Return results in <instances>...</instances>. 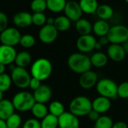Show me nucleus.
<instances>
[{
  "instance_id": "f257e3e1",
  "label": "nucleus",
  "mask_w": 128,
  "mask_h": 128,
  "mask_svg": "<svg viewBox=\"0 0 128 128\" xmlns=\"http://www.w3.org/2000/svg\"><path fill=\"white\" fill-rule=\"evenodd\" d=\"M67 64L72 72L80 75L90 70L92 66L90 57L82 52L70 54L67 60Z\"/></svg>"
},
{
  "instance_id": "f03ea898",
  "label": "nucleus",
  "mask_w": 128,
  "mask_h": 128,
  "mask_svg": "<svg viewBox=\"0 0 128 128\" xmlns=\"http://www.w3.org/2000/svg\"><path fill=\"white\" fill-rule=\"evenodd\" d=\"M52 70L53 66L49 60L46 58H39L32 63L30 72L32 77L36 78L42 82L50 76Z\"/></svg>"
},
{
  "instance_id": "7ed1b4c3",
  "label": "nucleus",
  "mask_w": 128,
  "mask_h": 128,
  "mask_svg": "<svg viewBox=\"0 0 128 128\" xmlns=\"http://www.w3.org/2000/svg\"><path fill=\"white\" fill-rule=\"evenodd\" d=\"M92 109V102L85 96L75 97L70 103V112L77 117L88 115Z\"/></svg>"
},
{
  "instance_id": "20e7f679",
  "label": "nucleus",
  "mask_w": 128,
  "mask_h": 128,
  "mask_svg": "<svg viewBox=\"0 0 128 128\" xmlns=\"http://www.w3.org/2000/svg\"><path fill=\"white\" fill-rule=\"evenodd\" d=\"M13 105L19 112H27L31 110L36 103L33 94L27 91H20L16 94L12 99Z\"/></svg>"
},
{
  "instance_id": "39448f33",
  "label": "nucleus",
  "mask_w": 128,
  "mask_h": 128,
  "mask_svg": "<svg viewBox=\"0 0 128 128\" xmlns=\"http://www.w3.org/2000/svg\"><path fill=\"white\" fill-rule=\"evenodd\" d=\"M118 85L110 78H102L98 81L96 85V89L100 96L112 100L118 97Z\"/></svg>"
},
{
  "instance_id": "423d86ee",
  "label": "nucleus",
  "mask_w": 128,
  "mask_h": 128,
  "mask_svg": "<svg viewBox=\"0 0 128 128\" xmlns=\"http://www.w3.org/2000/svg\"><path fill=\"white\" fill-rule=\"evenodd\" d=\"M110 44H122L128 40V27L124 25H114L110 27L107 34Z\"/></svg>"
},
{
  "instance_id": "0eeeda50",
  "label": "nucleus",
  "mask_w": 128,
  "mask_h": 128,
  "mask_svg": "<svg viewBox=\"0 0 128 128\" xmlns=\"http://www.w3.org/2000/svg\"><path fill=\"white\" fill-rule=\"evenodd\" d=\"M11 77L13 83L19 88L25 89L29 87L31 76L24 67L15 66L12 70Z\"/></svg>"
},
{
  "instance_id": "6e6552de",
  "label": "nucleus",
  "mask_w": 128,
  "mask_h": 128,
  "mask_svg": "<svg viewBox=\"0 0 128 128\" xmlns=\"http://www.w3.org/2000/svg\"><path fill=\"white\" fill-rule=\"evenodd\" d=\"M0 42L2 44L14 47L20 44L21 34L19 30L14 27L6 28L4 31L0 32Z\"/></svg>"
},
{
  "instance_id": "1a4fd4ad",
  "label": "nucleus",
  "mask_w": 128,
  "mask_h": 128,
  "mask_svg": "<svg viewBox=\"0 0 128 128\" xmlns=\"http://www.w3.org/2000/svg\"><path fill=\"white\" fill-rule=\"evenodd\" d=\"M96 42V38L91 34L80 36L76 41V48L79 52L87 54L95 49Z\"/></svg>"
},
{
  "instance_id": "9d476101",
  "label": "nucleus",
  "mask_w": 128,
  "mask_h": 128,
  "mask_svg": "<svg viewBox=\"0 0 128 128\" xmlns=\"http://www.w3.org/2000/svg\"><path fill=\"white\" fill-rule=\"evenodd\" d=\"M59 31L54 26V25L44 24L41 26L38 32V38L40 41L44 44H51L53 43L58 36Z\"/></svg>"
},
{
  "instance_id": "9b49d317",
  "label": "nucleus",
  "mask_w": 128,
  "mask_h": 128,
  "mask_svg": "<svg viewBox=\"0 0 128 128\" xmlns=\"http://www.w3.org/2000/svg\"><path fill=\"white\" fill-rule=\"evenodd\" d=\"M63 12L64 14L72 20V22H76L78 20L82 18L83 14L79 2L75 1V0L67 1L65 8L63 10Z\"/></svg>"
},
{
  "instance_id": "f8f14e48",
  "label": "nucleus",
  "mask_w": 128,
  "mask_h": 128,
  "mask_svg": "<svg viewBox=\"0 0 128 128\" xmlns=\"http://www.w3.org/2000/svg\"><path fill=\"white\" fill-rule=\"evenodd\" d=\"M60 128H79L78 117L70 112H64L58 117Z\"/></svg>"
},
{
  "instance_id": "ddd939ff",
  "label": "nucleus",
  "mask_w": 128,
  "mask_h": 128,
  "mask_svg": "<svg viewBox=\"0 0 128 128\" xmlns=\"http://www.w3.org/2000/svg\"><path fill=\"white\" fill-rule=\"evenodd\" d=\"M98 75L96 72L90 70L82 74L79 78V85L84 90H89L96 85L98 82Z\"/></svg>"
},
{
  "instance_id": "4468645a",
  "label": "nucleus",
  "mask_w": 128,
  "mask_h": 128,
  "mask_svg": "<svg viewBox=\"0 0 128 128\" xmlns=\"http://www.w3.org/2000/svg\"><path fill=\"white\" fill-rule=\"evenodd\" d=\"M18 53L13 46L1 44L0 45V62L4 65H10L14 62Z\"/></svg>"
},
{
  "instance_id": "2eb2a0df",
  "label": "nucleus",
  "mask_w": 128,
  "mask_h": 128,
  "mask_svg": "<svg viewBox=\"0 0 128 128\" xmlns=\"http://www.w3.org/2000/svg\"><path fill=\"white\" fill-rule=\"evenodd\" d=\"M126 52L120 44H110L107 48V55L108 58L114 62H121L126 56Z\"/></svg>"
},
{
  "instance_id": "dca6fc26",
  "label": "nucleus",
  "mask_w": 128,
  "mask_h": 128,
  "mask_svg": "<svg viewBox=\"0 0 128 128\" xmlns=\"http://www.w3.org/2000/svg\"><path fill=\"white\" fill-rule=\"evenodd\" d=\"M52 96V91L49 86L46 84H41V86L34 90L33 96L36 102L46 103L48 102Z\"/></svg>"
},
{
  "instance_id": "f3484780",
  "label": "nucleus",
  "mask_w": 128,
  "mask_h": 128,
  "mask_svg": "<svg viewBox=\"0 0 128 128\" xmlns=\"http://www.w3.org/2000/svg\"><path fill=\"white\" fill-rule=\"evenodd\" d=\"M111 105L110 99L102 96H100L92 101V108L98 112L100 114L107 112L110 109Z\"/></svg>"
},
{
  "instance_id": "a211bd4d",
  "label": "nucleus",
  "mask_w": 128,
  "mask_h": 128,
  "mask_svg": "<svg viewBox=\"0 0 128 128\" xmlns=\"http://www.w3.org/2000/svg\"><path fill=\"white\" fill-rule=\"evenodd\" d=\"M14 24L20 28H25L32 24V14L27 12H20L14 14L13 18Z\"/></svg>"
},
{
  "instance_id": "6ab92c4d",
  "label": "nucleus",
  "mask_w": 128,
  "mask_h": 128,
  "mask_svg": "<svg viewBox=\"0 0 128 128\" xmlns=\"http://www.w3.org/2000/svg\"><path fill=\"white\" fill-rule=\"evenodd\" d=\"M14 106L12 101L8 100H2L0 101V119L6 120L13 113H14Z\"/></svg>"
},
{
  "instance_id": "aec40b11",
  "label": "nucleus",
  "mask_w": 128,
  "mask_h": 128,
  "mask_svg": "<svg viewBox=\"0 0 128 128\" xmlns=\"http://www.w3.org/2000/svg\"><path fill=\"white\" fill-rule=\"evenodd\" d=\"M76 30L80 36L88 35L93 32V24L87 19L80 18L76 22Z\"/></svg>"
},
{
  "instance_id": "412c9836",
  "label": "nucleus",
  "mask_w": 128,
  "mask_h": 128,
  "mask_svg": "<svg viewBox=\"0 0 128 128\" xmlns=\"http://www.w3.org/2000/svg\"><path fill=\"white\" fill-rule=\"evenodd\" d=\"M108 56L107 54H105L101 51H96L94 53L90 56L92 66L96 68L104 67L108 62Z\"/></svg>"
},
{
  "instance_id": "4be33fe9",
  "label": "nucleus",
  "mask_w": 128,
  "mask_h": 128,
  "mask_svg": "<svg viewBox=\"0 0 128 128\" xmlns=\"http://www.w3.org/2000/svg\"><path fill=\"white\" fill-rule=\"evenodd\" d=\"M110 27L111 26H109L107 20L100 19L93 24V32L96 36L102 37L104 36H107Z\"/></svg>"
},
{
  "instance_id": "5701e85b",
  "label": "nucleus",
  "mask_w": 128,
  "mask_h": 128,
  "mask_svg": "<svg viewBox=\"0 0 128 128\" xmlns=\"http://www.w3.org/2000/svg\"><path fill=\"white\" fill-rule=\"evenodd\" d=\"M79 5L83 13L87 14H94L99 6L97 0H80Z\"/></svg>"
},
{
  "instance_id": "b1692460",
  "label": "nucleus",
  "mask_w": 128,
  "mask_h": 128,
  "mask_svg": "<svg viewBox=\"0 0 128 128\" xmlns=\"http://www.w3.org/2000/svg\"><path fill=\"white\" fill-rule=\"evenodd\" d=\"M71 24L72 20L64 14L56 17L55 18L54 25L59 32H66L70 29Z\"/></svg>"
},
{
  "instance_id": "393cba45",
  "label": "nucleus",
  "mask_w": 128,
  "mask_h": 128,
  "mask_svg": "<svg viewBox=\"0 0 128 128\" xmlns=\"http://www.w3.org/2000/svg\"><path fill=\"white\" fill-rule=\"evenodd\" d=\"M96 14L100 19L108 20L112 18L114 14V11L113 8L109 5L102 4V5H99Z\"/></svg>"
},
{
  "instance_id": "a878e982",
  "label": "nucleus",
  "mask_w": 128,
  "mask_h": 128,
  "mask_svg": "<svg viewBox=\"0 0 128 128\" xmlns=\"http://www.w3.org/2000/svg\"><path fill=\"white\" fill-rule=\"evenodd\" d=\"M32 61V56L27 51H20L16 56L14 62L17 66L26 67L28 66Z\"/></svg>"
},
{
  "instance_id": "bb28decb",
  "label": "nucleus",
  "mask_w": 128,
  "mask_h": 128,
  "mask_svg": "<svg viewBox=\"0 0 128 128\" xmlns=\"http://www.w3.org/2000/svg\"><path fill=\"white\" fill-rule=\"evenodd\" d=\"M47 8L54 13L63 12L66 5V0H47Z\"/></svg>"
},
{
  "instance_id": "cd10ccee",
  "label": "nucleus",
  "mask_w": 128,
  "mask_h": 128,
  "mask_svg": "<svg viewBox=\"0 0 128 128\" xmlns=\"http://www.w3.org/2000/svg\"><path fill=\"white\" fill-rule=\"evenodd\" d=\"M48 108L45 106V103L42 102H37L33 105L32 108H31L32 114L36 118L38 119H42L48 114Z\"/></svg>"
},
{
  "instance_id": "c85d7f7f",
  "label": "nucleus",
  "mask_w": 128,
  "mask_h": 128,
  "mask_svg": "<svg viewBox=\"0 0 128 128\" xmlns=\"http://www.w3.org/2000/svg\"><path fill=\"white\" fill-rule=\"evenodd\" d=\"M42 128H57L59 127L58 117L48 113L41 121Z\"/></svg>"
},
{
  "instance_id": "c756f323",
  "label": "nucleus",
  "mask_w": 128,
  "mask_h": 128,
  "mask_svg": "<svg viewBox=\"0 0 128 128\" xmlns=\"http://www.w3.org/2000/svg\"><path fill=\"white\" fill-rule=\"evenodd\" d=\"M114 122L112 119L107 115H100V117L94 122V128H112Z\"/></svg>"
},
{
  "instance_id": "7c9ffc66",
  "label": "nucleus",
  "mask_w": 128,
  "mask_h": 128,
  "mask_svg": "<svg viewBox=\"0 0 128 128\" xmlns=\"http://www.w3.org/2000/svg\"><path fill=\"white\" fill-rule=\"evenodd\" d=\"M48 110H49V113L56 117H59L65 112V108H64V106L61 102L55 100L50 103Z\"/></svg>"
},
{
  "instance_id": "2f4dec72",
  "label": "nucleus",
  "mask_w": 128,
  "mask_h": 128,
  "mask_svg": "<svg viewBox=\"0 0 128 128\" xmlns=\"http://www.w3.org/2000/svg\"><path fill=\"white\" fill-rule=\"evenodd\" d=\"M13 83L12 77L6 74L3 73L0 75V90L3 93L7 91L12 86V84Z\"/></svg>"
},
{
  "instance_id": "473e14b6",
  "label": "nucleus",
  "mask_w": 128,
  "mask_h": 128,
  "mask_svg": "<svg viewBox=\"0 0 128 128\" xmlns=\"http://www.w3.org/2000/svg\"><path fill=\"white\" fill-rule=\"evenodd\" d=\"M30 8L34 13L44 12L47 9V2L45 0H32Z\"/></svg>"
},
{
  "instance_id": "72a5a7b5",
  "label": "nucleus",
  "mask_w": 128,
  "mask_h": 128,
  "mask_svg": "<svg viewBox=\"0 0 128 128\" xmlns=\"http://www.w3.org/2000/svg\"><path fill=\"white\" fill-rule=\"evenodd\" d=\"M21 117L17 113H13L6 120L8 128H18L21 124Z\"/></svg>"
},
{
  "instance_id": "f704fd0d",
  "label": "nucleus",
  "mask_w": 128,
  "mask_h": 128,
  "mask_svg": "<svg viewBox=\"0 0 128 128\" xmlns=\"http://www.w3.org/2000/svg\"><path fill=\"white\" fill-rule=\"evenodd\" d=\"M36 43V39L32 35L30 34H25L21 36L20 44L25 48H32Z\"/></svg>"
},
{
  "instance_id": "c9c22d12",
  "label": "nucleus",
  "mask_w": 128,
  "mask_h": 128,
  "mask_svg": "<svg viewBox=\"0 0 128 128\" xmlns=\"http://www.w3.org/2000/svg\"><path fill=\"white\" fill-rule=\"evenodd\" d=\"M32 24L37 26H42L44 24H46L47 21V17L43 12L40 13H34L32 14Z\"/></svg>"
},
{
  "instance_id": "e433bc0d",
  "label": "nucleus",
  "mask_w": 128,
  "mask_h": 128,
  "mask_svg": "<svg viewBox=\"0 0 128 128\" xmlns=\"http://www.w3.org/2000/svg\"><path fill=\"white\" fill-rule=\"evenodd\" d=\"M118 96L121 99H128V82H124L118 86Z\"/></svg>"
},
{
  "instance_id": "4c0bfd02",
  "label": "nucleus",
  "mask_w": 128,
  "mask_h": 128,
  "mask_svg": "<svg viewBox=\"0 0 128 128\" xmlns=\"http://www.w3.org/2000/svg\"><path fill=\"white\" fill-rule=\"evenodd\" d=\"M23 128H42L41 122L36 118H30L24 124Z\"/></svg>"
},
{
  "instance_id": "58836bf2",
  "label": "nucleus",
  "mask_w": 128,
  "mask_h": 128,
  "mask_svg": "<svg viewBox=\"0 0 128 128\" xmlns=\"http://www.w3.org/2000/svg\"><path fill=\"white\" fill-rule=\"evenodd\" d=\"M8 24V19L7 15L2 12H0V32L4 31L7 27Z\"/></svg>"
},
{
  "instance_id": "ea45409f",
  "label": "nucleus",
  "mask_w": 128,
  "mask_h": 128,
  "mask_svg": "<svg viewBox=\"0 0 128 128\" xmlns=\"http://www.w3.org/2000/svg\"><path fill=\"white\" fill-rule=\"evenodd\" d=\"M41 82L42 81H40L39 79H38L36 78H34V77H32L31 78V80L30 82L29 87L30 88V89L35 90H36L37 88H38L41 86V84H41Z\"/></svg>"
},
{
  "instance_id": "a19ab883",
  "label": "nucleus",
  "mask_w": 128,
  "mask_h": 128,
  "mask_svg": "<svg viewBox=\"0 0 128 128\" xmlns=\"http://www.w3.org/2000/svg\"><path fill=\"white\" fill-rule=\"evenodd\" d=\"M88 117V118L90 120H92V121H96L100 117V114L98 112H96V111H95L94 109H91V111L88 113V114L87 115Z\"/></svg>"
},
{
  "instance_id": "79ce46f5",
  "label": "nucleus",
  "mask_w": 128,
  "mask_h": 128,
  "mask_svg": "<svg viewBox=\"0 0 128 128\" xmlns=\"http://www.w3.org/2000/svg\"><path fill=\"white\" fill-rule=\"evenodd\" d=\"M112 128H128L127 124L124 121H117L113 124Z\"/></svg>"
},
{
  "instance_id": "37998d69",
  "label": "nucleus",
  "mask_w": 128,
  "mask_h": 128,
  "mask_svg": "<svg viewBox=\"0 0 128 128\" xmlns=\"http://www.w3.org/2000/svg\"><path fill=\"white\" fill-rule=\"evenodd\" d=\"M99 42L101 43V44L102 46L104 45H107L109 42V40L107 37V36H102V37H100V39H99Z\"/></svg>"
},
{
  "instance_id": "c03bdc74",
  "label": "nucleus",
  "mask_w": 128,
  "mask_h": 128,
  "mask_svg": "<svg viewBox=\"0 0 128 128\" xmlns=\"http://www.w3.org/2000/svg\"><path fill=\"white\" fill-rule=\"evenodd\" d=\"M54 20H55V18H51V17L47 18L46 24H49V25H54Z\"/></svg>"
},
{
  "instance_id": "a18cd8bd",
  "label": "nucleus",
  "mask_w": 128,
  "mask_h": 128,
  "mask_svg": "<svg viewBox=\"0 0 128 128\" xmlns=\"http://www.w3.org/2000/svg\"><path fill=\"white\" fill-rule=\"evenodd\" d=\"M0 128H8L6 122L5 120L0 119Z\"/></svg>"
},
{
  "instance_id": "49530a36",
  "label": "nucleus",
  "mask_w": 128,
  "mask_h": 128,
  "mask_svg": "<svg viewBox=\"0 0 128 128\" xmlns=\"http://www.w3.org/2000/svg\"><path fill=\"white\" fill-rule=\"evenodd\" d=\"M5 71H6V65L0 62V75L5 73Z\"/></svg>"
},
{
  "instance_id": "de8ad7c7",
  "label": "nucleus",
  "mask_w": 128,
  "mask_h": 128,
  "mask_svg": "<svg viewBox=\"0 0 128 128\" xmlns=\"http://www.w3.org/2000/svg\"><path fill=\"white\" fill-rule=\"evenodd\" d=\"M122 46H123V48H124V49L126 54H128V40L126 41L124 43H123V44H122Z\"/></svg>"
},
{
  "instance_id": "09e8293b",
  "label": "nucleus",
  "mask_w": 128,
  "mask_h": 128,
  "mask_svg": "<svg viewBox=\"0 0 128 128\" xmlns=\"http://www.w3.org/2000/svg\"><path fill=\"white\" fill-rule=\"evenodd\" d=\"M102 48V45L101 44V43H100L99 42V41L96 42V46H95V49L96 50H100L101 48Z\"/></svg>"
},
{
  "instance_id": "8fccbe9b",
  "label": "nucleus",
  "mask_w": 128,
  "mask_h": 128,
  "mask_svg": "<svg viewBox=\"0 0 128 128\" xmlns=\"http://www.w3.org/2000/svg\"><path fill=\"white\" fill-rule=\"evenodd\" d=\"M2 94H3V92L0 90V101L2 100Z\"/></svg>"
},
{
  "instance_id": "3c124183",
  "label": "nucleus",
  "mask_w": 128,
  "mask_h": 128,
  "mask_svg": "<svg viewBox=\"0 0 128 128\" xmlns=\"http://www.w3.org/2000/svg\"><path fill=\"white\" fill-rule=\"evenodd\" d=\"M124 1H125V2H126V3H127V4H128V0H124Z\"/></svg>"
},
{
  "instance_id": "603ef678",
  "label": "nucleus",
  "mask_w": 128,
  "mask_h": 128,
  "mask_svg": "<svg viewBox=\"0 0 128 128\" xmlns=\"http://www.w3.org/2000/svg\"><path fill=\"white\" fill-rule=\"evenodd\" d=\"M45 1H47V0H45Z\"/></svg>"
}]
</instances>
